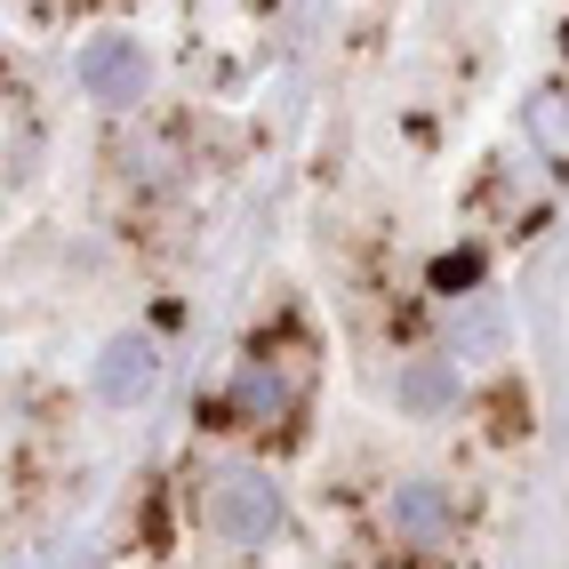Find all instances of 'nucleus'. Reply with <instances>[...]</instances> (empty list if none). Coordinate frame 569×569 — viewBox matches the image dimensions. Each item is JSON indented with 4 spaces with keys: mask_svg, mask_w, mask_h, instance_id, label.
Masks as SVG:
<instances>
[{
    "mask_svg": "<svg viewBox=\"0 0 569 569\" xmlns=\"http://www.w3.org/2000/svg\"><path fill=\"white\" fill-rule=\"evenodd\" d=\"M209 529H217V538H233V546H264L281 529V489L264 481V473L209 481Z\"/></svg>",
    "mask_w": 569,
    "mask_h": 569,
    "instance_id": "f257e3e1",
    "label": "nucleus"
},
{
    "mask_svg": "<svg viewBox=\"0 0 569 569\" xmlns=\"http://www.w3.org/2000/svg\"><path fill=\"white\" fill-rule=\"evenodd\" d=\"M153 386H161V353H153V337H112L104 361H97V393H104L112 409H137Z\"/></svg>",
    "mask_w": 569,
    "mask_h": 569,
    "instance_id": "f03ea898",
    "label": "nucleus"
},
{
    "mask_svg": "<svg viewBox=\"0 0 569 569\" xmlns=\"http://www.w3.org/2000/svg\"><path fill=\"white\" fill-rule=\"evenodd\" d=\"M81 89H89L97 104H137V97H144V57H137V41H89V49H81Z\"/></svg>",
    "mask_w": 569,
    "mask_h": 569,
    "instance_id": "7ed1b4c3",
    "label": "nucleus"
},
{
    "mask_svg": "<svg viewBox=\"0 0 569 569\" xmlns=\"http://www.w3.org/2000/svg\"><path fill=\"white\" fill-rule=\"evenodd\" d=\"M393 521H401V538H417V546H426V538H441V521H449V498H441V489H426V481H417V489H401Z\"/></svg>",
    "mask_w": 569,
    "mask_h": 569,
    "instance_id": "20e7f679",
    "label": "nucleus"
},
{
    "mask_svg": "<svg viewBox=\"0 0 569 569\" xmlns=\"http://www.w3.org/2000/svg\"><path fill=\"white\" fill-rule=\"evenodd\" d=\"M241 409H249V417H273V409H281V377L249 369V377H241Z\"/></svg>",
    "mask_w": 569,
    "mask_h": 569,
    "instance_id": "39448f33",
    "label": "nucleus"
},
{
    "mask_svg": "<svg viewBox=\"0 0 569 569\" xmlns=\"http://www.w3.org/2000/svg\"><path fill=\"white\" fill-rule=\"evenodd\" d=\"M441 393H449V369H417L409 386H401V401H409V409H433Z\"/></svg>",
    "mask_w": 569,
    "mask_h": 569,
    "instance_id": "423d86ee",
    "label": "nucleus"
},
{
    "mask_svg": "<svg viewBox=\"0 0 569 569\" xmlns=\"http://www.w3.org/2000/svg\"><path fill=\"white\" fill-rule=\"evenodd\" d=\"M473 273H481V257H473V249H466V257H441V264H433V281H441V289H473Z\"/></svg>",
    "mask_w": 569,
    "mask_h": 569,
    "instance_id": "0eeeda50",
    "label": "nucleus"
}]
</instances>
